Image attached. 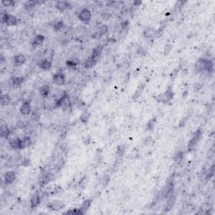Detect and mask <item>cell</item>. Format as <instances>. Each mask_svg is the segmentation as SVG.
Segmentation results:
<instances>
[{"mask_svg":"<svg viewBox=\"0 0 215 215\" xmlns=\"http://www.w3.org/2000/svg\"><path fill=\"white\" fill-rule=\"evenodd\" d=\"M143 143H144V145L145 146H150L151 144L153 143V139H152L151 136H147L146 137L144 140H143Z\"/></svg>","mask_w":215,"mask_h":215,"instance_id":"obj_42","label":"cell"},{"mask_svg":"<svg viewBox=\"0 0 215 215\" xmlns=\"http://www.w3.org/2000/svg\"><path fill=\"white\" fill-rule=\"evenodd\" d=\"M52 82L57 86H62L66 83V76L63 72H57L52 76Z\"/></svg>","mask_w":215,"mask_h":215,"instance_id":"obj_7","label":"cell"},{"mask_svg":"<svg viewBox=\"0 0 215 215\" xmlns=\"http://www.w3.org/2000/svg\"><path fill=\"white\" fill-rule=\"evenodd\" d=\"M92 202H93V199H86L82 202V205L80 207V210L82 211V214H85L88 212V210L92 204Z\"/></svg>","mask_w":215,"mask_h":215,"instance_id":"obj_23","label":"cell"},{"mask_svg":"<svg viewBox=\"0 0 215 215\" xmlns=\"http://www.w3.org/2000/svg\"><path fill=\"white\" fill-rule=\"evenodd\" d=\"M1 4L4 7H10L14 5V2L12 0H2Z\"/></svg>","mask_w":215,"mask_h":215,"instance_id":"obj_36","label":"cell"},{"mask_svg":"<svg viewBox=\"0 0 215 215\" xmlns=\"http://www.w3.org/2000/svg\"><path fill=\"white\" fill-rule=\"evenodd\" d=\"M47 208L51 211H58L65 208V203L60 200H54L47 204Z\"/></svg>","mask_w":215,"mask_h":215,"instance_id":"obj_8","label":"cell"},{"mask_svg":"<svg viewBox=\"0 0 215 215\" xmlns=\"http://www.w3.org/2000/svg\"><path fill=\"white\" fill-rule=\"evenodd\" d=\"M11 134V130L7 126V124H3L0 128V135L2 138H8Z\"/></svg>","mask_w":215,"mask_h":215,"instance_id":"obj_20","label":"cell"},{"mask_svg":"<svg viewBox=\"0 0 215 215\" xmlns=\"http://www.w3.org/2000/svg\"><path fill=\"white\" fill-rule=\"evenodd\" d=\"M24 8L27 10V11H30L32 10L36 6V4H35V1L34 0H29V1H26L24 3Z\"/></svg>","mask_w":215,"mask_h":215,"instance_id":"obj_27","label":"cell"},{"mask_svg":"<svg viewBox=\"0 0 215 215\" xmlns=\"http://www.w3.org/2000/svg\"><path fill=\"white\" fill-rule=\"evenodd\" d=\"M56 8H57L60 12H64L67 8H71V5H70L69 2H67V1L60 0V1H57V3H56Z\"/></svg>","mask_w":215,"mask_h":215,"instance_id":"obj_13","label":"cell"},{"mask_svg":"<svg viewBox=\"0 0 215 215\" xmlns=\"http://www.w3.org/2000/svg\"><path fill=\"white\" fill-rule=\"evenodd\" d=\"M115 131H116V128H115V126L110 127L109 129H108V134H109V135H112V134H114Z\"/></svg>","mask_w":215,"mask_h":215,"instance_id":"obj_49","label":"cell"},{"mask_svg":"<svg viewBox=\"0 0 215 215\" xmlns=\"http://www.w3.org/2000/svg\"><path fill=\"white\" fill-rule=\"evenodd\" d=\"M82 141H83V144H84L85 146H88L89 144L92 142V136H91L90 134H88L86 137L83 138Z\"/></svg>","mask_w":215,"mask_h":215,"instance_id":"obj_41","label":"cell"},{"mask_svg":"<svg viewBox=\"0 0 215 215\" xmlns=\"http://www.w3.org/2000/svg\"><path fill=\"white\" fill-rule=\"evenodd\" d=\"M63 214H76V215H83L82 214V211L80 210V209H72L68 211H66L64 212Z\"/></svg>","mask_w":215,"mask_h":215,"instance_id":"obj_34","label":"cell"},{"mask_svg":"<svg viewBox=\"0 0 215 215\" xmlns=\"http://www.w3.org/2000/svg\"><path fill=\"white\" fill-rule=\"evenodd\" d=\"M172 50V45L171 44H166L165 45V49H164V55L165 56H167L170 54V52Z\"/></svg>","mask_w":215,"mask_h":215,"instance_id":"obj_39","label":"cell"},{"mask_svg":"<svg viewBox=\"0 0 215 215\" xmlns=\"http://www.w3.org/2000/svg\"><path fill=\"white\" fill-rule=\"evenodd\" d=\"M188 120V117L187 116V117H185V118H183L182 120H181V122H180V124H179V127H183L185 124H186V123H187V120Z\"/></svg>","mask_w":215,"mask_h":215,"instance_id":"obj_48","label":"cell"},{"mask_svg":"<svg viewBox=\"0 0 215 215\" xmlns=\"http://www.w3.org/2000/svg\"><path fill=\"white\" fill-rule=\"evenodd\" d=\"M19 112L22 115H30L32 112L31 103L30 100H25L22 102L21 106L19 108Z\"/></svg>","mask_w":215,"mask_h":215,"instance_id":"obj_6","label":"cell"},{"mask_svg":"<svg viewBox=\"0 0 215 215\" xmlns=\"http://www.w3.org/2000/svg\"><path fill=\"white\" fill-rule=\"evenodd\" d=\"M92 19V13L88 8H83L80 10L78 13V19L84 23V24H88Z\"/></svg>","mask_w":215,"mask_h":215,"instance_id":"obj_4","label":"cell"},{"mask_svg":"<svg viewBox=\"0 0 215 215\" xmlns=\"http://www.w3.org/2000/svg\"><path fill=\"white\" fill-rule=\"evenodd\" d=\"M125 151H126V147H125V146L124 145H120V146H118V149H117V151H116V155L119 157H122L125 154Z\"/></svg>","mask_w":215,"mask_h":215,"instance_id":"obj_31","label":"cell"},{"mask_svg":"<svg viewBox=\"0 0 215 215\" xmlns=\"http://www.w3.org/2000/svg\"><path fill=\"white\" fill-rule=\"evenodd\" d=\"M156 123V119L153 118L150 121H148V123L146 124V131H151L155 128V124Z\"/></svg>","mask_w":215,"mask_h":215,"instance_id":"obj_30","label":"cell"},{"mask_svg":"<svg viewBox=\"0 0 215 215\" xmlns=\"http://www.w3.org/2000/svg\"><path fill=\"white\" fill-rule=\"evenodd\" d=\"M90 116H91L90 113L88 112V111H86V112H84V113L81 115V117H80V120L82 121L83 124H87V123L88 122L89 119H90Z\"/></svg>","mask_w":215,"mask_h":215,"instance_id":"obj_33","label":"cell"},{"mask_svg":"<svg viewBox=\"0 0 215 215\" xmlns=\"http://www.w3.org/2000/svg\"><path fill=\"white\" fill-rule=\"evenodd\" d=\"M35 1L36 5H40V4H43L46 3V1H39V0H35Z\"/></svg>","mask_w":215,"mask_h":215,"instance_id":"obj_51","label":"cell"},{"mask_svg":"<svg viewBox=\"0 0 215 215\" xmlns=\"http://www.w3.org/2000/svg\"><path fill=\"white\" fill-rule=\"evenodd\" d=\"M24 82L25 78L23 76H13L11 78V84L14 88H19Z\"/></svg>","mask_w":215,"mask_h":215,"instance_id":"obj_16","label":"cell"},{"mask_svg":"<svg viewBox=\"0 0 215 215\" xmlns=\"http://www.w3.org/2000/svg\"><path fill=\"white\" fill-rule=\"evenodd\" d=\"M11 103V97L8 93H4L1 97V105L2 106H7Z\"/></svg>","mask_w":215,"mask_h":215,"instance_id":"obj_26","label":"cell"},{"mask_svg":"<svg viewBox=\"0 0 215 215\" xmlns=\"http://www.w3.org/2000/svg\"><path fill=\"white\" fill-rule=\"evenodd\" d=\"M2 23L5 24L7 26H16L19 23V19L13 14L2 13Z\"/></svg>","mask_w":215,"mask_h":215,"instance_id":"obj_3","label":"cell"},{"mask_svg":"<svg viewBox=\"0 0 215 215\" xmlns=\"http://www.w3.org/2000/svg\"><path fill=\"white\" fill-rule=\"evenodd\" d=\"M184 157V153L183 151H177L176 154H175V156H174V161L176 162H181L182 160H183Z\"/></svg>","mask_w":215,"mask_h":215,"instance_id":"obj_35","label":"cell"},{"mask_svg":"<svg viewBox=\"0 0 215 215\" xmlns=\"http://www.w3.org/2000/svg\"><path fill=\"white\" fill-rule=\"evenodd\" d=\"M30 163H31V161H30V159L25 158L22 160L21 165H22L23 166H25V167H27V166H29V165H30Z\"/></svg>","mask_w":215,"mask_h":215,"instance_id":"obj_45","label":"cell"},{"mask_svg":"<svg viewBox=\"0 0 215 215\" xmlns=\"http://www.w3.org/2000/svg\"><path fill=\"white\" fill-rule=\"evenodd\" d=\"M202 85L201 83H199V82H196V83L193 85V90H194V92H196V93L199 92V91L202 89Z\"/></svg>","mask_w":215,"mask_h":215,"instance_id":"obj_44","label":"cell"},{"mask_svg":"<svg viewBox=\"0 0 215 215\" xmlns=\"http://www.w3.org/2000/svg\"><path fill=\"white\" fill-rule=\"evenodd\" d=\"M186 3H187L186 1H178V2H177V4H176L175 7H176V8H179V9L181 10Z\"/></svg>","mask_w":215,"mask_h":215,"instance_id":"obj_46","label":"cell"},{"mask_svg":"<svg viewBox=\"0 0 215 215\" xmlns=\"http://www.w3.org/2000/svg\"><path fill=\"white\" fill-rule=\"evenodd\" d=\"M40 114L37 113V112H33L31 114V118L30 120L34 122H37V121L40 120Z\"/></svg>","mask_w":215,"mask_h":215,"instance_id":"obj_37","label":"cell"},{"mask_svg":"<svg viewBox=\"0 0 215 215\" xmlns=\"http://www.w3.org/2000/svg\"><path fill=\"white\" fill-rule=\"evenodd\" d=\"M51 66H52V62L48 59H44L39 63V67L43 71H48L51 69Z\"/></svg>","mask_w":215,"mask_h":215,"instance_id":"obj_18","label":"cell"},{"mask_svg":"<svg viewBox=\"0 0 215 215\" xmlns=\"http://www.w3.org/2000/svg\"><path fill=\"white\" fill-rule=\"evenodd\" d=\"M15 178H16L15 172L13 171H8L4 174V182H5L6 185H10V184H12L14 182Z\"/></svg>","mask_w":215,"mask_h":215,"instance_id":"obj_10","label":"cell"},{"mask_svg":"<svg viewBox=\"0 0 215 215\" xmlns=\"http://www.w3.org/2000/svg\"><path fill=\"white\" fill-rule=\"evenodd\" d=\"M175 96V93L173 91V88L172 86H168L167 89L163 93H161L156 97V100L159 103H168L169 102L171 101L173 99Z\"/></svg>","mask_w":215,"mask_h":215,"instance_id":"obj_1","label":"cell"},{"mask_svg":"<svg viewBox=\"0 0 215 215\" xmlns=\"http://www.w3.org/2000/svg\"><path fill=\"white\" fill-rule=\"evenodd\" d=\"M66 28L65 25V23H64L63 20H59L57 21L54 25H53V30L56 32L62 31V30H64Z\"/></svg>","mask_w":215,"mask_h":215,"instance_id":"obj_25","label":"cell"},{"mask_svg":"<svg viewBox=\"0 0 215 215\" xmlns=\"http://www.w3.org/2000/svg\"><path fill=\"white\" fill-rule=\"evenodd\" d=\"M16 127L19 128V129H24L25 127V124L24 121L19 120L17 122V124H16Z\"/></svg>","mask_w":215,"mask_h":215,"instance_id":"obj_47","label":"cell"},{"mask_svg":"<svg viewBox=\"0 0 215 215\" xmlns=\"http://www.w3.org/2000/svg\"><path fill=\"white\" fill-rule=\"evenodd\" d=\"M21 144H22V149L28 148V147L31 146V139L29 136H24L23 138H21Z\"/></svg>","mask_w":215,"mask_h":215,"instance_id":"obj_28","label":"cell"},{"mask_svg":"<svg viewBox=\"0 0 215 215\" xmlns=\"http://www.w3.org/2000/svg\"><path fill=\"white\" fill-rule=\"evenodd\" d=\"M97 62H98V60H95V59H93V57L90 56V57L83 62V66H84L86 69H90V68L93 67L95 65L97 64Z\"/></svg>","mask_w":215,"mask_h":215,"instance_id":"obj_22","label":"cell"},{"mask_svg":"<svg viewBox=\"0 0 215 215\" xmlns=\"http://www.w3.org/2000/svg\"><path fill=\"white\" fill-rule=\"evenodd\" d=\"M103 45H98L96 46L94 49L92 51V55L91 57H93L95 60H98L99 57H101L102 53H103Z\"/></svg>","mask_w":215,"mask_h":215,"instance_id":"obj_19","label":"cell"},{"mask_svg":"<svg viewBox=\"0 0 215 215\" xmlns=\"http://www.w3.org/2000/svg\"><path fill=\"white\" fill-rule=\"evenodd\" d=\"M142 2L141 1H134L133 2V6L134 7H139V5H141Z\"/></svg>","mask_w":215,"mask_h":215,"instance_id":"obj_50","label":"cell"},{"mask_svg":"<svg viewBox=\"0 0 215 215\" xmlns=\"http://www.w3.org/2000/svg\"><path fill=\"white\" fill-rule=\"evenodd\" d=\"M41 203V196L39 194L38 192L34 193L31 196L30 201V209H36L37 207L40 206V204Z\"/></svg>","mask_w":215,"mask_h":215,"instance_id":"obj_9","label":"cell"},{"mask_svg":"<svg viewBox=\"0 0 215 215\" xmlns=\"http://www.w3.org/2000/svg\"><path fill=\"white\" fill-rule=\"evenodd\" d=\"M8 144L10 147L15 150V151H18V150H21L22 149V144H21V138H13V139H10L8 140Z\"/></svg>","mask_w":215,"mask_h":215,"instance_id":"obj_11","label":"cell"},{"mask_svg":"<svg viewBox=\"0 0 215 215\" xmlns=\"http://www.w3.org/2000/svg\"><path fill=\"white\" fill-rule=\"evenodd\" d=\"M108 31V25H102L99 26V27L98 28V30H97V32L99 34L100 36L103 35H105V34H107Z\"/></svg>","mask_w":215,"mask_h":215,"instance_id":"obj_32","label":"cell"},{"mask_svg":"<svg viewBox=\"0 0 215 215\" xmlns=\"http://www.w3.org/2000/svg\"><path fill=\"white\" fill-rule=\"evenodd\" d=\"M138 55H139V57H145L146 56V50L144 48V47H142V46H140L138 48V50H137V52H136Z\"/></svg>","mask_w":215,"mask_h":215,"instance_id":"obj_38","label":"cell"},{"mask_svg":"<svg viewBox=\"0 0 215 215\" xmlns=\"http://www.w3.org/2000/svg\"><path fill=\"white\" fill-rule=\"evenodd\" d=\"M202 132L201 130V129H197L196 131L194 132V134H192V138L188 142V145H187V151H191L192 150H193L195 148V146L197 145L198 141L201 139L202 138Z\"/></svg>","mask_w":215,"mask_h":215,"instance_id":"obj_2","label":"cell"},{"mask_svg":"<svg viewBox=\"0 0 215 215\" xmlns=\"http://www.w3.org/2000/svg\"><path fill=\"white\" fill-rule=\"evenodd\" d=\"M55 178L53 173L49 172V171H44L41 173V176L40 177V180H39V183L40 187H44L45 185L51 182L53 179Z\"/></svg>","mask_w":215,"mask_h":215,"instance_id":"obj_5","label":"cell"},{"mask_svg":"<svg viewBox=\"0 0 215 215\" xmlns=\"http://www.w3.org/2000/svg\"><path fill=\"white\" fill-rule=\"evenodd\" d=\"M81 64V60L77 57H74L66 62V66L69 69H75L76 66Z\"/></svg>","mask_w":215,"mask_h":215,"instance_id":"obj_17","label":"cell"},{"mask_svg":"<svg viewBox=\"0 0 215 215\" xmlns=\"http://www.w3.org/2000/svg\"><path fill=\"white\" fill-rule=\"evenodd\" d=\"M156 30L154 28H146L143 31V36L146 39H153L156 35Z\"/></svg>","mask_w":215,"mask_h":215,"instance_id":"obj_21","label":"cell"},{"mask_svg":"<svg viewBox=\"0 0 215 215\" xmlns=\"http://www.w3.org/2000/svg\"><path fill=\"white\" fill-rule=\"evenodd\" d=\"M111 17H112V14L110 13H108V12H103L101 14V18L103 20H105V21L109 20V19H111Z\"/></svg>","mask_w":215,"mask_h":215,"instance_id":"obj_40","label":"cell"},{"mask_svg":"<svg viewBox=\"0 0 215 215\" xmlns=\"http://www.w3.org/2000/svg\"><path fill=\"white\" fill-rule=\"evenodd\" d=\"M26 62V57L24 54H18L13 57V65L14 66L18 67Z\"/></svg>","mask_w":215,"mask_h":215,"instance_id":"obj_12","label":"cell"},{"mask_svg":"<svg viewBox=\"0 0 215 215\" xmlns=\"http://www.w3.org/2000/svg\"><path fill=\"white\" fill-rule=\"evenodd\" d=\"M145 87H146V83H143V84L139 85V87H138V88L136 89L135 93H134L133 97H132V100L133 101H136L139 97H140V95L142 93V92H143V90L145 88Z\"/></svg>","mask_w":215,"mask_h":215,"instance_id":"obj_24","label":"cell"},{"mask_svg":"<svg viewBox=\"0 0 215 215\" xmlns=\"http://www.w3.org/2000/svg\"><path fill=\"white\" fill-rule=\"evenodd\" d=\"M45 40V36L43 35H35L31 40V45L33 47H37L42 44Z\"/></svg>","mask_w":215,"mask_h":215,"instance_id":"obj_15","label":"cell"},{"mask_svg":"<svg viewBox=\"0 0 215 215\" xmlns=\"http://www.w3.org/2000/svg\"><path fill=\"white\" fill-rule=\"evenodd\" d=\"M182 69V68L181 67V66H178L176 67L175 69H173L172 71H171V72L170 73V75H169V77H170V79H171V82L175 81V79L177 78V76H178L179 72L181 71V70Z\"/></svg>","mask_w":215,"mask_h":215,"instance_id":"obj_29","label":"cell"},{"mask_svg":"<svg viewBox=\"0 0 215 215\" xmlns=\"http://www.w3.org/2000/svg\"><path fill=\"white\" fill-rule=\"evenodd\" d=\"M39 93L41 97H43L44 98H47L49 97V95L51 93V88L49 85L47 84H44L42 86L40 87L39 88Z\"/></svg>","mask_w":215,"mask_h":215,"instance_id":"obj_14","label":"cell"},{"mask_svg":"<svg viewBox=\"0 0 215 215\" xmlns=\"http://www.w3.org/2000/svg\"><path fill=\"white\" fill-rule=\"evenodd\" d=\"M88 183V179H87V177H83L80 180V182H79V186L82 187V188H84L85 187H86V185Z\"/></svg>","mask_w":215,"mask_h":215,"instance_id":"obj_43","label":"cell"}]
</instances>
